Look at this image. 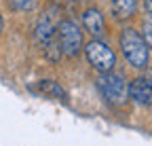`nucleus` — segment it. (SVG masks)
<instances>
[{
    "mask_svg": "<svg viewBox=\"0 0 152 146\" xmlns=\"http://www.w3.org/2000/svg\"><path fill=\"white\" fill-rule=\"evenodd\" d=\"M121 49L125 53L127 62L133 68H146L148 66V45L133 28H125L123 30V34H121Z\"/></svg>",
    "mask_w": 152,
    "mask_h": 146,
    "instance_id": "1",
    "label": "nucleus"
},
{
    "mask_svg": "<svg viewBox=\"0 0 152 146\" xmlns=\"http://www.w3.org/2000/svg\"><path fill=\"white\" fill-rule=\"evenodd\" d=\"M97 89L99 93L110 102V104H125L129 95V85L121 74H112V72H102V76L97 79Z\"/></svg>",
    "mask_w": 152,
    "mask_h": 146,
    "instance_id": "2",
    "label": "nucleus"
},
{
    "mask_svg": "<svg viewBox=\"0 0 152 146\" xmlns=\"http://www.w3.org/2000/svg\"><path fill=\"white\" fill-rule=\"evenodd\" d=\"M57 43H59L61 53L74 57V55H78L80 49H83V32L72 21H61L57 26Z\"/></svg>",
    "mask_w": 152,
    "mask_h": 146,
    "instance_id": "3",
    "label": "nucleus"
},
{
    "mask_svg": "<svg viewBox=\"0 0 152 146\" xmlns=\"http://www.w3.org/2000/svg\"><path fill=\"white\" fill-rule=\"evenodd\" d=\"M87 53V59L91 62V66L97 70V72H110L116 64V55L112 53V49L99 40H93L85 47Z\"/></svg>",
    "mask_w": 152,
    "mask_h": 146,
    "instance_id": "4",
    "label": "nucleus"
},
{
    "mask_svg": "<svg viewBox=\"0 0 152 146\" xmlns=\"http://www.w3.org/2000/svg\"><path fill=\"white\" fill-rule=\"evenodd\" d=\"M129 98L140 106H150L152 104V87L146 83V79H133L129 83Z\"/></svg>",
    "mask_w": 152,
    "mask_h": 146,
    "instance_id": "5",
    "label": "nucleus"
},
{
    "mask_svg": "<svg viewBox=\"0 0 152 146\" xmlns=\"http://www.w3.org/2000/svg\"><path fill=\"white\" fill-rule=\"evenodd\" d=\"M83 26L87 28L89 34L93 36H104L106 32V23H104V15L97 9H87L83 13Z\"/></svg>",
    "mask_w": 152,
    "mask_h": 146,
    "instance_id": "6",
    "label": "nucleus"
},
{
    "mask_svg": "<svg viewBox=\"0 0 152 146\" xmlns=\"http://www.w3.org/2000/svg\"><path fill=\"white\" fill-rule=\"evenodd\" d=\"M53 19H51V15L45 11L42 13V17H40V21H38V26H36V38H38V43L40 45H49L51 40H53Z\"/></svg>",
    "mask_w": 152,
    "mask_h": 146,
    "instance_id": "7",
    "label": "nucleus"
},
{
    "mask_svg": "<svg viewBox=\"0 0 152 146\" xmlns=\"http://www.w3.org/2000/svg\"><path fill=\"white\" fill-rule=\"evenodd\" d=\"M135 4H137V0H112V11L116 13V17L127 19V17L135 13Z\"/></svg>",
    "mask_w": 152,
    "mask_h": 146,
    "instance_id": "8",
    "label": "nucleus"
},
{
    "mask_svg": "<svg viewBox=\"0 0 152 146\" xmlns=\"http://www.w3.org/2000/svg\"><path fill=\"white\" fill-rule=\"evenodd\" d=\"M36 91H40L42 95H51V98L66 100V91L57 85V83H53V81H40V83L36 85Z\"/></svg>",
    "mask_w": 152,
    "mask_h": 146,
    "instance_id": "9",
    "label": "nucleus"
},
{
    "mask_svg": "<svg viewBox=\"0 0 152 146\" xmlns=\"http://www.w3.org/2000/svg\"><path fill=\"white\" fill-rule=\"evenodd\" d=\"M9 4L13 7V9H30L32 4H34V0H9Z\"/></svg>",
    "mask_w": 152,
    "mask_h": 146,
    "instance_id": "10",
    "label": "nucleus"
},
{
    "mask_svg": "<svg viewBox=\"0 0 152 146\" xmlns=\"http://www.w3.org/2000/svg\"><path fill=\"white\" fill-rule=\"evenodd\" d=\"M144 40L152 49V21H146V26H144Z\"/></svg>",
    "mask_w": 152,
    "mask_h": 146,
    "instance_id": "11",
    "label": "nucleus"
},
{
    "mask_svg": "<svg viewBox=\"0 0 152 146\" xmlns=\"http://www.w3.org/2000/svg\"><path fill=\"white\" fill-rule=\"evenodd\" d=\"M144 79H146V83H148V85L152 87V68H150V70L146 72V76H144Z\"/></svg>",
    "mask_w": 152,
    "mask_h": 146,
    "instance_id": "12",
    "label": "nucleus"
},
{
    "mask_svg": "<svg viewBox=\"0 0 152 146\" xmlns=\"http://www.w3.org/2000/svg\"><path fill=\"white\" fill-rule=\"evenodd\" d=\"M144 7H146V11L152 15V0H144Z\"/></svg>",
    "mask_w": 152,
    "mask_h": 146,
    "instance_id": "13",
    "label": "nucleus"
},
{
    "mask_svg": "<svg viewBox=\"0 0 152 146\" xmlns=\"http://www.w3.org/2000/svg\"><path fill=\"white\" fill-rule=\"evenodd\" d=\"M0 30H2V17H0Z\"/></svg>",
    "mask_w": 152,
    "mask_h": 146,
    "instance_id": "14",
    "label": "nucleus"
}]
</instances>
